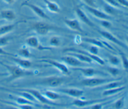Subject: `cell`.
<instances>
[{
  "instance_id": "obj_1",
  "label": "cell",
  "mask_w": 128,
  "mask_h": 109,
  "mask_svg": "<svg viewBox=\"0 0 128 109\" xmlns=\"http://www.w3.org/2000/svg\"><path fill=\"white\" fill-rule=\"evenodd\" d=\"M0 63L7 69L10 73V76L8 79V82L22 77L34 74L32 72L24 70L20 66L8 65L2 62H0Z\"/></svg>"
},
{
  "instance_id": "obj_2",
  "label": "cell",
  "mask_w": 128,
  "mask_h": 109,
  "mask_svg": "<svg viewBox=\"0 0 128 109\" xmlns=\"http://www.w3.org/2000/svg\"><path fill=\"white\" fill-rule=\"evenodd\" d=\"M31 29L40 35H45L50 30H62L53 25L44 22H36L32 25Z\"/></svg>"
},
{
  "instance_id": "obj_3",
  "label": "cell",
  "mask_w": 128,
  "mask_h": 109,
  "mask_svg": "<svg viewBox=\"0 0 128 109\" xmlns=\"http://www.w3.org/2000/svg\"><path fill=\"white\" fill-rule=\"evenodd\" d=\"M121 79V78H92L83 79L80 82V84L86 87H96L102 84H106L112 81Z\"/></svg>"
},
{
  "instance_id": "obj_4",
  "label": "cell",
  "mask_w": 128,
  "mask_h": 109,
  "mask_svg": "<svg viewBox=\"0 0 128 109\" xmlns=\"http://www.w3.org/2000/svg\"><path fill=\"white\" fill-rule=\"evenodd\" d=\"M64 81V78L52 76L42 80L40 82V84L50 87H57L62 84Z\"/></svg>"
},
{
  "instance_id": "obj_5",
  "label": "cell",
  "mask_w": 128,
  "mask_h": 109,
  "mask_svg": "<svg viewBox=\"0 0 128 109\" xmlns=\"http://www.w3.org/2000/svg\"><path fill=\"white\" fill-rule=\"evenodd\" d=\"M23 90L32 94L37 101H39L42 104L48 105H58V104L52 102L50 100L48 99L46 97L43 96L38 91L36 90L30 89H26Z\"/></svg>"
},
{
  "instance_id": "obj_6",
  "label": "cell",
  "mask_w": 128,
  "mask_h": 109,
  "mask_svg": "<svg viewBox=\"0 0 128 109\" xmlns=\"http://www.w3.org/2000/svg\"><path fill=\"white\" fill-rule=\"evenodd\" d=\"M64 52H75V53H79L82 54H84L90 58L92 60L96 62L98 64H100L101 65H103L104 64V61L100 58L98 57V56H96V55H94L91 54L90 53H88L85 51H82L78 49H76L74 48H67L64 50Z\"/></svg>"
},
{
  "instance_id": "obj_7",
  "label": "cell",
  "mask_w": 128,
  "mask_h": 109,
  "mask_svg": "<svg viewBox=\"0 0 128 109\" xmlns=\"http://www.w3.org/2000/svg\"><path fill=\"white\" fill-rule=\"evenodd\" d=\"M22 6H26L30 8L37 15L40 17L41 18L46 19H50L49 16L39 7L36 6L35 4L28 2V1H24L20 5V7Z\"/></svg>"
},
{
  "instance_id": "obj_8",
  "label": "cell",
  "mask_w": 128,
  "mask_h": 109,
  "mask_svg": "<svg viewBox=\"0 0 128 109\" xmlns=\"http://www.w3.org/2000/svg\"><path fill=\"white\" fill-rule=\"evenodd\" d=\"M40 62H44V63L50 64L54 66V67L56 68L58 70H60L61 72H62L64 74H70V71L67 68V67L66 65H64L62 63H60L57 61H54L52 60H50V59H42L40 60Z\"/></svg>"
},
{
  "instance_id": "obj_9",
  "label": "cell",
  "mask_w": 128,
  "mask_h": 109,
  "mask_svg": "<svg viewBox=\"0 0 128 109\" xmlns=\"http://www.w3.org/2000/svg\"><path fill=\"white\" fill-rule=\"evenodd\" d=\"M107 100H108V98H106L103 99L92 100H88V101H86V100L83 101L82 100L76 99L72 102V105L80 108H82L87 106H92L96 103L102 102V101H105Z\"/></svg>"
},
{
  "instance_id": "obj_10",
  "label": "cell",
  "mask_w": 128,
  "mask_h": 109,
  "mask_svg": "<svg viewBox=\"0 0 128 109\" xmlns=\"http://www.w3.org/2000/svg\"><path fill=\"white\" fill-rule=\"evenodd\" d=\"M98 32L102 36H103L106 39L108 40L109 41L114 42V43L121 46L122 48L126 49L128 48L126 45L124 43H122L121 41L116 38L115 36H114L112 34H111L109 32L104 30H98Z\"/></svg>"
},
{
  "instance_id": "obj_11",
  "label": "cell",
  "mask_w": 128,
  "mask_h": 109,
  "mask_svg": "<svg viewBox=\"0 0 128 109\" xmlns=\"http://www.w3.org/2000/svg\"><path fill=\"white\" fill-rule=\"evenodd\" d=\"M84 7L88 12L97 18L107 20L110 19V17L108 14L100 10H98V9L96 8V7H90L86 5H84Z\"/></svg>"
},
{
  "instance_id": "obj_12",
  "label": "cell",
  "mask_w": 128,
  "mask_h": 109,
  "mask_svg": "<svg viewBox=\"0 0 128 109\" xmlns=\"http://www.w3.org/2000/svg\"><path fill=\"white\" fill-rule=\"evenodd\" d=\"M64 23L70 29L78 31L81 33H84V31L82 29L80 24L79 21L76 19H64Z\"/></svg>"
},
{
  "instance_id": "obj_13",
  "label": "cell",
  "mask_w": 128,
  "mask_h": 109,
  "mask_svg": "<svg viewBox=\"0 0 128 109\" xmlns=\"http://www.w3.org/2000/svg\"><path fill=\"white\" fill-rule=\"evenodd\" d=\"M0 17L8 21H12L16 19V12L10 9H4L0 12Z\"/></svg>"
},
{
  "instance_id": "obj_14",
  "label": "cell",
  "mask_w": 128,
  "mask_h": 109,
  "mask_svg": "<svg viewBox=\"0 0 128 109\" xmlns=\"http://www.w3.org/2000/svg\"><path fill=\"white\" fill-rule=\"evenodd\" d=\"M24 21H25L24 20H20L14 23L2 25L0 26V37L4 36L6 34L8 33L9 32H10L12 31L14 29L15 27L18 23H22Z\"/></svg>"
},
{
  "instance_id": "obj_15",
  "label": "cell",
  "mask_w": 128,
  "mask_h": 109,
  "mask_svg": "<svg viewBox=\"0 0 128 109\" xmlns=\"http://www.w3.org/2000/svg\"><path fill=\"white\" fill-rule=\"evenodd\" d=\"M60 92L74 98L80 97L84 94V91L77 89H62Z\"/></svg>"
},
{
  "instance_id": "obj_16",
  "label": "cell",
  "mask_w": 128,
  "mask_h": 109,
  "mask_svg": "<svg viewBox=\"0 0 128 109\" xmlns=\"http://www.w3.org/2000/svg\"><path fill=\"white\" fill-rule=\"evenodd\" d=\"M74 70H76L80 71V73H82V74H83L84 76L86 77H91L92 76L96 74H98L100 73V72L95 70L93 68H80V67H76V68H72Z\"/></svg>"
},
{
  "instance_id": "obj_17",
  "label": "cell",
  "mask_w": 128,
  "mask_h": 109,
  "mask_svg": "<svg viewBox=\"0 0 128 109\" xmlns=\"http://www.w3.org/2000/svg\"><path fill=\"white\" fill-rule=\"evenodd\" d=\"M76 12L78 15V16L80 18V19L85 24L90 26L94 27V23L90 20V19L88 17L85 13L82 10V9L80 8H76Z\"/></svg>"
},
{
  "instance_id": "obj_18",
  "label": "cell",
  "mask_w": 128,
  "mask_h": 109,
  "mask_svg": "<svg viewBox=\"0 0 128 109\" xmlns=\"http://www.w3.org/2000/svg\"><path fill=\"white\" fill-rule=\"evenodd\" d=\"M68 55V56L62 57L60 58V60L71 66H78L81 64L80 61L77 59L76 58L70 55Z\"/></svg>"
},
{
  "instance_id": "obj_19",
  "label": "cell",
  "mask_w": 128,
  "mask_h": 109,
  "mask_svg": "<svg viewBox=\"0 0 128 109\" xmlns=\"http://www.w3.org/2000/svg\"><path fill=\"white\" fill-rule=\"evenodd\" d=\"M48 10L54 13H58L60 11V7L59 5L54 1L49 0H43Z\"/></svg>"
},
{
  "instance_id": "obj_20",
  "label": "cell",
  "mask_w": 128,
  "mask_h": 109,
  "mask_svg": "<svg viewBox=\"0 0 128 109\" xmlns=\"http://www.w3.org/2000/svg\"><path fill=\"white\" fill-rule=\"evenodd\" d=\"M12 59L20 67L28 68L32 66V63L28 60L24 59H22L20 58H16L14 56L12 57Z\"/></svg>"
},
{
  "instance_id": "obj_21",
  "label": "cell",
  "mask_w": 128,
  "mask_h": 109,
  "mask_svg": "<svg viewBox=\"0 0 128 109\" xmlns=\"http://www.w3.org/2000/svg\"><path fill=\"white\" fill-rule=\"evenodd\" d=\"M68 55L72 56L81 61L88 62V63H91L93 61L89 57L81 53H75V52H68Z\"/></svg>"
},
{
  "instance_id": "obj_22",
  "label": "cell",
  "mask_w": 128,
  "mask_h": 109,
  "mask_svg": "<svg viewBox=\"0 0 128 109\" xmlns=\"http://www.w3.org/2000/svg\"><path fill=\"white\" fill-rule=\"evenodd\" d=\"M120 79L114 80V81H112L110 82H108L105 86H104L103 87H102V88L104 90H106V89L116 88H118V87H120L124 86V82H122V81H120Z\"/></svg>"
},
{
  "instance_id": "obj_23",
  "label": "cell",
  "mask_w": 128,
  "mask_h": 109,
  "mask_svg": "<svg viewBox=\"0 0 128 109\" xmlns=\"http://www.w3.org/2000/svg\"><path fill=\"white\" fill-rule=\"evenodd\" d=\"M126 88V86H121L120 87L116 88H112V89H106L105 90L102 92V96H111L115 94H117L122 91L124 90Z\"/></svg>"
},
{
  "instance_id": "obj_24",
  "label": "cell",
  "mask_w": 128,
  "mask_h": 109,
  "mask_svg": "<svg viewBox=\"0 0 128 109\" xmlns=\"http://www.w3.org/2000/svg\"><path fill=\"white\" fill-rule=\"evenodd\" d=\"M26 43L30 47L40 49L38 39L36 36H31L28 38L26 39Z\"/></svg>"
},
{
  "instance_id": "obj_25",
  "label": "cell",
  "mask_w": 128,
  "mask_h": 109,
  "mask_svg": "<svg viewBox=\"0 0 128 109\" xmlns=\"http://www.w3.org/2000/svg\"><path fill=\"white\" fill-rule=\"evenodd\" d=\"M16 101L18 103V105H30L32 106L38 105L22 97H19L16 99Z\"/></svg>"
},
{
  "instance_id": "obj_26",
  "label": "cell",
  "mask_w": 128,
  "mask_h": 109,
  "mask_svg": "<svg viewBox=\"0 0 128 109\" xmlns=\"http://www.w3.org/2000/svg\"><path fill=\"white\" fill-rule=\"evenodd\" d=\"M44 95L46 97L50 100H55L61 98V96L59 94L50 91L45 92Z\"/></svg>"
},
{
  "instance_id": "obj_27",
  "label": "cell",
  "mask_w": 128,
  "mask_h": 109,
  "mask_svg": "<svg viewBox=\"0 0 128 109\" xmlns=\"http://www.w3.org/2000/svg\"><path fill=\"white\" fill-rule=\"evenodd\" d=\"M84 40L86 42H88L90 44H92L94 45L100 47H104V45L103 44V43L99 40H98L96 39H92V38H84Z\"/></svg>"
},
{
  "instance_id": "obj_28",
  "label": "cell",
  "mask_w": 128,
  "mask_h": 109,
  "mask_svg": "<svg viewBox=\"0 0 128 109\" xmlns=\"http://www.w3.org/2000/svg\"><path fill=\"white\" fill-rule=\"evenodd\" d=\"M125 96L122 97V98L118 99L113 105L114 108L116 109H121L122 108L124 105Z\"/></svg>"
},
{
  "instance_id": "obj_29",
  "label": "cell",
  "mask_w": 128,
  "mask_h": 109,
  "mask_svg": "<svg viewBox=\"0 0 128 109\" xmlns=\"http://www.w3.org/2000/svg\"><path fill=\"white\" fill-rule=\"evenodd\" d=\"M120 55L121 57V59H122V65L123 67L124 68V69L127 71L128 70V59L126 56V55L122 52L120 51Z\"/></svg>"
},
{
  "instance_id": "obj_30",
  "label": "cell",
  "mask_w": 128,
  "mask_h": 109,
  "mask_svg": "<svg viewBox=\"0 0 128 109\" xmlns=\"http://www.w3.org/2000/svg\"><path fill=\"white\" fill-rule=\"evenodd\" d=\"M18 53L20 56L24 57H29L31 56L30 53V52L29 50L27 48L24 47L20 49L18 51Z\"/></svg>"
},
{
  "instance_id": "obj_31",
  "label": "cell",
  "mask_w": 128,
  "mask_h": 109,
  "mask_svg": "<svg viewBox=\"0 0 128 109\" xmlns=\"http://www.w3.org/2000/svg\"><path fill=\"white\" fill-rule=\"evenodd\" d=\"M10 39V37H5L4 36L0 37V47L5 46L8 44Z\"/></svg>"
},
{
  "instance_id": "obj_32",
  "label": "cell",
  "mask_w": 128,
  "mask_h": 109,
  "mask_svg": "<svg viewBox=\"0 0 128 109\" xmlns=\"http://www.w3.org/2000/svg\"><path fill=\"white\" fill-rule=\"evenodd\" d=\"M50 43L51 45L54 46H58L60 44V39L56 36L52 37L50 40Z\"/></svg>"
},
{
  "instance_id": "obj_33",
  "label": "cell",
  "mask_w": 128,
  "mask_h": 109,
  "mask_svg": "<svg viewBox=\"0 0 128 109\" xmlns=\"http://www.w3.org/2000/svg\"><path fill=\"white\" fill-rule=\"evenodd\" d=\"M109 61L110 62L114 65H117L120 63L119 59L114 56H109Z\"/></svg>"
},
{
  "instance_id": "obj_34",
  "label": "cell",
  "mask_w": 128,
  "mask_h": 109,
  "mask_svg": "<svg viewBox=\"0 0 128 109\" xmlns=\"http://www.w3.org/2000/svg\"><path fill=\"white\" fill-rule=\"evenodd\" d=\"M107 69L109 73H110V74H111L113 76H116L119 74L120 71L118 69L112 67H108Z\"/></svg>"
},
{
  "instance_id": "obj_35",
  "label": "cell",
  "mask_w": 128,
  "mask_h": 109,
  "mask_svg": "<svg viewBox=\"0 0 128 109\" xmlns=\"http://www.w3.org/2000/svg\"><path fill=\"white\" fill-rule=\"evenodd\" d=\"M106 2H108V3L109 4V5L112 6V7H121L122 6L117 3L114 0H104Z\"/></svg>"
},
{
  "instance_id": "obj_36",
  "label": "cell",
  "mask_w": 128,
  "mask_h": 109,
  "mask_svg": "<svg viewBox=\"0 0 128 109\" xmlns=\"http://www.w3.org/2000/svg\"><path fill=\"white\" fill-rule=\"evenodd\" d=\"M82 0L85 3V5L90 6V7H96L94 0Z\"/></svg>"
},
{
  "instance_id": "obj_37",
  "label": "cell",
  "mask_w": 128,
  "mask_h": 109,
  "mask_svg": "<svg viewBox=\"0 0 128 109\" xmlns=\"http://www.w3.org/2000/svg\"><path fill=\"white\" fill-rule=\"evenodd\" d=\"M89 51L90 52V53L94 55H96L98 53V48H97V47H96V46H91L88 48Z\"/></svg>"
},
{
  "instance_id": "obj_38",
  "label": "cell",
  "mask_w": 128,
  "mask_h": 109,
  "mask_svg": "<svg viewBox=\"0 0 128 109\" xmlns=\"http://www.w3.org/2000/svg\"><path fill=\"white\" fill-rule=\"evenodd\" d=\"M117 3H118L122 7H127L128 5V2L127 0H114Z\"/></svg>"
},
{
  "instance_id": "obj_39",
  "label": "cell",
  "mask_w": 128,
  "mask_h": 109,
  "mask_svg": "<svg viewBox=\"0 0 128 109\" xmlns=\"http://www.w3.org/2000/svg\"><path fill=\"white\" fill-rule=\"evenodd\" d=\"M0 55H6V56H10V57L14 56V55L10 53L6 52V51L4 50V49H2L1 47H0Z\"/></svg>"
},
{
  "instance_id": "obj_40",
  "label": "cell",
  "mask_w": 128,
  "mask_h": 109,
  "mask_svg": "<svg viewBox=\"0 0 128 109\" xmlns=\"http://www.w3.org/2000/svg\"><path fill=\"white\" fill-rule=\"evenodd\" d=\"M102 24L104 26L106 27H110L111 26V24L110 22L107 21V20H104V21H102Z\"/></svg>"
},
{
  "instance_id": "obj_41",
  "label": "cell",
  "mask_w": 128,
  "mask_h": 109,
  "mask_svg": "<svg viewBox=\"0 0 128 109\" xmlns=\"http://www.w3.org/2000/svg\"><path fill=\"white\" fill-rule=\"evenodd\" d=\"M2 1L8 4H12L15 2V0H2Z\"/></svg>"
}]
</instances>
